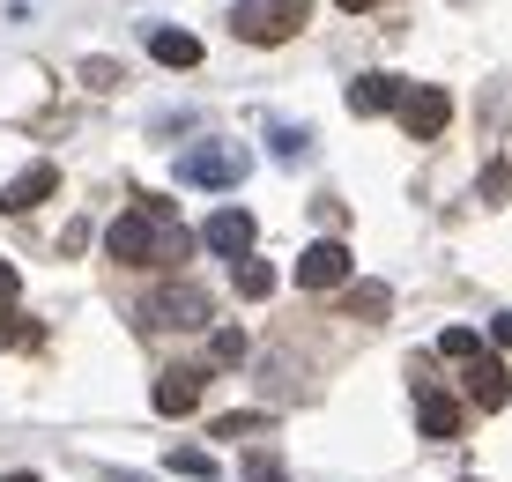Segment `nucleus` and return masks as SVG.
<instances>
[{
	"instance_id": "obj_1",
	"label": "nucleus",
	"mask_w": 512,
	"mask_h": 482,
	"mask_svg": "<svg viewBox=\"0 0 512 482\" xmlns=\"http://www.w3.org/2000/svg\"><path fill=\"white\" fill-rule=\"evenodd\" d=\"M186 245H193V238H186L179 208L156 201V193H141L127 216H112V230H104V253H112L119 267H179Z\"/></svg>"
},
{
	"instance_id": "obj_2",
	"label": "nucleus",
	"mask_w": 512,
	"mask_h": 482,
	"mask_svg": "<svg viewBox=\"0 0 512 482\" xmlns=\"http://www.w3.org/2000/svg\"><path fill=\"white\" fill-rule=\"evenodd\" d=\"M305 23H312V0H238L231 8L238 45H290Z\"/></svg>"
},
{
	"instance_id": "obj_3",
	"label": "nucleus",
	"mask_w": 512,
	"mask_h": 482,
	"mask_svg": "<svg viewBox=\"0 0 512 482\" xmlns=\"http://www.w3.org/2000/svg\"><path fill=\"white\" fill-rule=\"evenodd\" d=\"M141 327H164V334L208 327V290L201 282H156V290L141 297Z\"/></svg>"
},
{
	"instance_id": "obj_4",
	"label": "nucleus",
	"mask_w": 512,
	"mask_h": 482,
	"mask_svg": "<svg viewBox=\"0 0 512 482\" xmlns=\"http://www.w3.org/2000/svg\"><path fill=\"white\" fill-rule=\"evenodd\" d=\"M238 178H245V149H238V141H201V149L179 156V186L223 193V186H238Z\"/></svg>"
},
{
	"instance_id": "obj_5",
	"label": "nucleus",
	"mask_w": 512,
	"mask_h": 482,
	"mask_svg": "<svg viewBox=\"0 0 512 482\" xmlns=\"http://www.w3.org/2000/svg\"><path fill=\"white\" fill-rule=\"evenodd\" d=\"M357 282V253L342 238H312L297 253V290H349Z\"/></svg>"
},
{
	"instance_id": "obj_6",
	"label": "nucleus",
	"mask_w": 512,
	"mask_h": 482,
	"mask_svg": "<svg viewBox=\"0 0 512 482\" xmlns=\"http://www.w3.org/2000/svg\"><path fill=\"white\" fill-rule=\"evenodd\" d=\"M401 127H409V141H438L453 127V97L438 82H416L409 97H401Z\"/></svg>"
},
{
	"instance_id": "obj_7",
	"label": "nucleus",
	"mask_w": 512,
	"mask_h": 482,
	"mask_svg": "<svg viewBox=\"0 0 512 482\" xmlns=\"http://www.w3.org/2000/svg\"><path fill=\"white\" fill-rule=\"evenodd\" d=\"M201 245L208 253H223V260H253V216H245V208H216V216L201 223Z\"/></svg>"
},
{
	"instance_id": "obj_8",
	"label": "nucleus",
	"mask_w": 512,
	"mask_h": 482,
	"mask_svg": "<svg viewBox=\"0 0 512 482\" xmlns=\"http://www.w3.org/2000/svg\"><path fill=\"white\" fill-rule=\"evenodd\" d=\"M52 193H60V171L52 164H23L8 186H0V216H30V208L52 201Z\"/></svg>"
},
{
	"instance_id": "obj_9",
	"label": "nucleus",
	"mask_w": 512,
	"mask_h": 482,
	"mask_svg": "<svg viewBox=\"0 0 512 482\" xmlns=\"http://www.w3.org/2000/svg\"><path fill=\"white\" fill-rule=\"evenodd\" d=\"M401 97H409V89H401V75H357V82H349V112H357V119L401 112Z\"/></svg>"
},
{
	"instance_id": "obj_10",
	"label": "nucleus",
	"mask_w": 512,
	"mask_h": 482,
	"mask_svg": "<svg viewBox=\"0 0 512 482\" xmlns=\"http://www.w3.org/2000/svg\"><path fill=\"white\" fill-rule=\"evenodd\" d=\"M149 401H156V416H193L201 408V371H164Z\"/></svg>"
},
{
	"instance_id": "obj_11",
	"label": "nucleus",
	"mask_w": 512,
	"mask_h": 482,
	"mask_svg": "<svg viewBox=\"0 0 512 482\" xmlns=\"http://www.w3.org/2000/svg\"><path fill=\"white\" fill-rule=\"evenodd\" d=\"M416 423H423V438H461V401L438 394V386H423L416 394Z\"/></svg>"
},
{
	"instance_id": "obj_12",
	"label": "nucleus",
	"mask_w": 512,
	"mask_h": 482,
	"mask_svg": "<svg viewBox=\"0 0 512 482\" xmlns=\"http://www.w3.org/2000/svg\"><path fill=\"white\" fill-rule=\"evenodd\" d=\"M468 394H475V408H505L512 401V371L498 364V356H475L468 364Z\"/></svg>"
},
{
	"instance_id": "obj_13",
	"label": "nucleus",
	"mask_w": 512,
	"mask_h": 482,
	"mask_svg": "<svg viewBox=\"0 0 512 482\" xmlns=\"http://www.w3.org/2000/svg\"><path fill=\"white\" fill-rule=\"evenodd\" d=\"M149 52H156V67H201V38L193 30H149Z\"/></svg>"
},
{
	"instance_id": "obj_14",
	"label": "nucleus",
	"mask_w": 512,
	"mask_h": 482,
	"mask_svg": "<svg viewBox=\"0 0 512 482\" xmlns=\"http://www.w3.org/2000/svg\"><path fill=\"white\" fill-rule=\"evenodd\" d=\"M342 305H349V319H372V327H379V319L394 312V290H386V282H349Z\"/></svg>"
},
{
	"instance_id": "obj_15",
	"label": "nucleus",
	"mask_w": 512,
	"mask_h": 482,
	"mask_svg": "<svg viewBox=\"0 0 512 482\" xmlns=\"http://www.w3.org/2000/svg\"><path fill=\"white\" fill-rule=\"evenodd\" d=\"M231 275H238V297H245V305H260V297H275V267H268V260H238Z\"/></svg>"
},
{
	"instance_id": "obj_16",
	"label": "nucleus",
	"mask_w": 512,
	"mask_h": 482,
	"mask_svg": "<svg viewBox=\"0 0 512 482\" xmlns=\"http://www.w3.org/2000/svg\"><path fill=\"white\" fill-rule=\"evenodd\" d=\"M171 475H193V482H208V475H216V460H208L201 445H171Z\"/></svg>"
},
{
	"instance_id": "obj_17",
	"label": "nucleus",
	"mask_w": 512,
	"mask_h": 482,
	"mask_svg": "<svg viewBox=\"0 0 512 482\" xmlns=\"http://www.w3.org/2000/svg\"><path fill=\"white\" fill-rule=\"evenodd\" d=\"M253 431H268L260 408H231V416H216V438H253Z\"/></svg>"
},
{
	"instance_id": "obj_18",
	"label": "nucleus",
	"mask_w": 512,
	"mask_h": 482,
	"mask_svg": "<svg viewBox=\"0 0 512 482\" xmlns=\"http://www.w3.org/2000/svg\"><path fill=\"white\" fill-rule=\"evenodd\" d=\"M438 356H453V364L483 356V349H475V327H446V334H438Z\"/></svg>"
},
{
	"instance_id": "obj_19",
	"label": "nucleus",
	"mask_w": 512,
	"mask_h": 482,
	"mask_svg": "<svg viewBox=\"0 0 512 482\" xmlns=\"http://www.w3.org/2000/svg\"><path fill=\"white\" fill-rule=\"evenodd\" d=\"M0 342L8 349H38V327H30L23 312H0Z\"/></svg>"
},
{
	"instance_id": "obj_20",
	"label": "nucleus",
	"mask_w": 512,
	"mask_h": 482,
	"mask_svg": "<svg viewBox=\"0 0 512 482\" xmlns=\"http://www.w3.org/2000/svg\"><path fill=\"white\" fill-rule=\"evenodd\" d=\"M82 82H90V89H119V60L90 52V60H82Z\"/></svg>"
},
{
	"instance_id": "obj_21",
	"label": "nucleus",
	"mask_w": 512,
	"mask_h": 482,
	"mask_svg": "<svg viewBox=\"0 0 512 482\" xmlns=\"http://www.w3.org/2000/svg\"><path fill=\"white\" fill-rule=\"evenodd\" d=\"M268 141H275V156H305V141H312V134H305V127H275Z\"/></svg>"
},
{
	"instance_id": "obj_22",
	"label": "nucleus",
	"mask_w": 512,
	"mask_h": 482,
	"mask_svg": "<svg viewBox=\"0 0 512 482\" xmlns=\"http://www.w3.org/2000/svg\"><path fill=\"white\" fill-rule=\"evenodd\" d=\"M245 356V334L238 327H216V364H238Z\"/></svg>"
},
{
	"instance_id": "obj_23",
	"label": "nucleus",
	"mask_w": 512,
	"mask_h": 482,
	"mask_svg": "<svg viewBox=\"0 0 512 482\" xmlns=\"http://www.w3.org/2000/svg\"><path fill=\"white\" fill-rule=\"evenodd\" d=\"M483 193H490V201H505V193H512V171L490 164V171H483Z\"/></svg>"
},
{
	"instance_id": "obj_24",
	"label": "nucleus",
	"mask_w": 512,
	"mask_h": 482,
	"mask_svg": "<svg viewBox=\"0 0 512 482\" xmlns=\"http://www.w3.org/2000/svg\"><path fill=\"white\" fill-rule=\"evenodd\" d=\"M15 290H23V275H15V267H8V260H0V312H8V305H15Z\"/></svg>"
},
{
	"instance_id": "obj_25",
	"label": "nucleus",
	"mask_w": 512,
	"mask_h": 482,
	"mask_svg": "<svg viewBox=\"0 0 512 482\" xmlns=\"http://www.w3.org/2000/svg\"><path fill=\"white\" fill-rule=\"evenodd\" d=\"M490 342H498V349H512V312H498V319H490Z\"/></svg>"
},
{
	"instance_id": "obj_26",
	"label": "nucleus",
	"mask_w": 512,
	"mask_h": 482,
	"mask_svg": "<svg viewBox=\"0 0 512 482\" xmlns=\"http://www.w3.org/2000/svg\"><path fill=\"white\" fill-rule=\"evenodd\" d=\"M253 482H282V468L275 460H253Z\"/></svg>"
},
{
	"instance_id": "obj_27",
	"label": "nucleus",
	"mask_w": 512,
	"mask_h": 482,
	"mask_svg": "<svg viewBox=\"0 0 512 482\" xmlns=\"http://www.w3.org/2000/svg\"><path fill=\"white\" fill-rule=\"evenodd\" d=\"M334 8H342V15H364V8H372V0H334Z\"/></svg>"
},
{
	"instance_id": "obj_28",
	"label": "nucleus",
	"mask_w": 512,
	"mask_h": 482,
	"mask_svg": "<svg viewBox=\"0 0 512 482\" xmlns=\"http://www.w3.org/2000/svg\"><path fill=\"white\" fill-rule=\"evenodd\" d=\"M0 482H45V475H30V468H15V475H0Z\"/></svg>"
},
{
	"instance_id": "obj_29",
	"label": "nucleus",
	"mask_w": 512,
	"mask_h": 482,
	"mask_svg": "<svg viewBox=\"0 0 512 482\" xmlns=\"http://www.w3.org/2000/svg\"><path fill=\"white\" fill-rule=\"evenodd\" d=\"M468 482H475V475H468Z\"/></svg>"
}]
</instances>
